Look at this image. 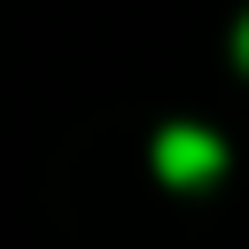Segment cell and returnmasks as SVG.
I'll list each match as a JSON object with an SVG mask.
<instances>
[{
    "instance_id": "obj_1",
    "label": "cell",
    "mask_w": 249,
    "mask_h": 249,
    "mask_svg": "<svg viewBox=\"0 0 249 249\" xmlns=\"http://www.w3.org/2000/svg\"><path fill=\"white\" fill-rule=\"evenodd\" d=\"M156 171H163V187H210L226 171V140L202 132V124H163L156 132Z\"/></svg>"
},
{
    "instance_id": "obj_2",
    "label": "cell",
    "mask_w": 249,
    "mask_h": 249,
    "mask_svg": "<svg viewBox=\"0 0 249 249\" xmlns=\"http://www.w3.org/2000/svg\"><path fill=\"white\" fill-rule=\"evenodd\" d=\"M233 54H241V70H249V16H241V31H233Z\"/></svg>"
}]
</instances>
